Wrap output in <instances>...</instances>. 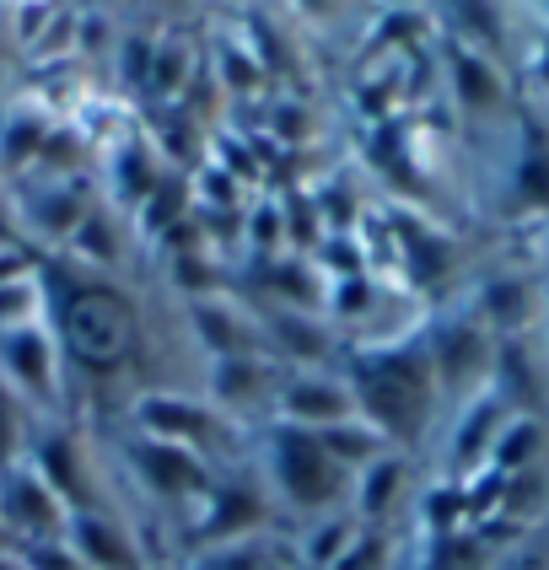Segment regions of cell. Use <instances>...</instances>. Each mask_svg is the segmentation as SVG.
<instances>
[{"instance_id": "1", "label": "cell", "mask_w": 549, "mask_h": 570, "mask_svg": "<svg viewBox=\"0 0 549 570\" xmlns=\"http://www.w3.org/2000/svg\"><path fill=\"white\" fill-rule=\"evenodd\" d=\"M129 323L119 313V302H108V296H92V302H81L76 307V345L92 350V355H114V350L125 345Z\"/></svg>"}]
</instances>
